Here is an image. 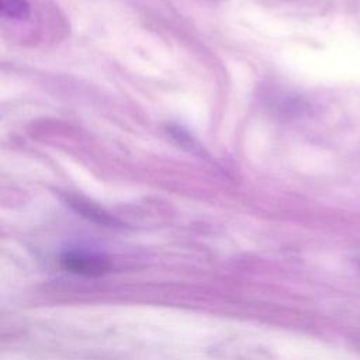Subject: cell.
Wrapping results in <instances>:
<instances>
[{
	"label": "cell",
	"mask_w": 360,
	"mask_h": 360,
	"mask_svg": "<svg viewBox=\"0 0 360 360\" xmlns=\"http://www.w3.org/2000/svg\"><path fill=\"white\" fill-rule=\"evenodd\" d=\"M1 11L10 18H22L27 15L28 4L25 0H1Z\"/></svg>",
	"instance_id": "2"
},
{
	"label": "cell",
	"mask_w": 360,
	"mask_h": 360,
	"mask_svg": "<svg viewBox=\"0 0 360 360\" xmlns=\"http://www.w3.org/2000/svg\"><path fill=\"white\" fill-rule=\"evenodd\" d=\"M60 262L66 270L87 276L101 274L108 269V263L104 257L86 252H69L62 256Z\"/></svg>",
	"instance_id": "1"
}]
</instances>
